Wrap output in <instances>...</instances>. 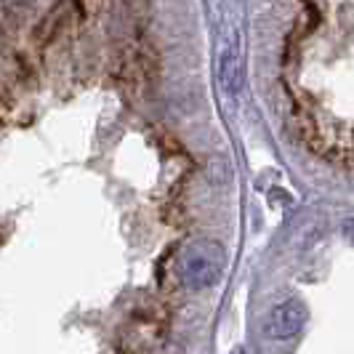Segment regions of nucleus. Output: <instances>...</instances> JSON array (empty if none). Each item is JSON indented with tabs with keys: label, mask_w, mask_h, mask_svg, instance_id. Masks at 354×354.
Returning <instances> with one entry per match:
<instances>
[{
	"label": "nucleus",
	"mask_w": 354,
	"mask_h": 354,
	"mask_svg": "<svg viewBox=\"0 0 354 354\" xmlns=\"http://www.w3.org/2000/svg\"><path fill=\"white\" fill-rule=\"evenodd\" d=\"M341 232H344L346 243H352L354 245V218H346V221H344V227H341Z\"/></svg>",
	"instance_id": "obj_4"
},
{
	"label": "nucleus",
	"mask_w": 354,
	"mask_h": 354,
	"mask_svg": "<svg viewBox=\"0 0 354 354\" xmlns=\"http://www.w3.org/2000/svg\"><path fill=\"white\" fill-rule=\"evenodd\" d=\"M306 306L299 299H285L277 306H272L269 317H266V336L274 341H285L301 333V328L306 325Z\"/></svg>",
	"instance_id": "obj_2"
},
{
	"label": "nucleus",
	"mask_w": 354,
	"mask_h": 354,
	"mask_svg": "<svg viewBox=\"0 0 354 354\" xmlns=\"http://www.w3.org/2000/svg\"><path fill=\"white\" fill-rule=\"evenodd\" d=\"M230 354H248V352H245V349H243V346H234V349H232Z\"/></svg>",
	"instance_id": "obj_5"
},
{
	"label": "nucleus",
	"mask_w": 354,
	"mask_h": 354,
	"mask_svg": "<svg viewBox=\"0 0 354 354\" xmlns=\"http://www.w3.org/2000/svg\"><path fill=\"white\" fill-rule=\"evenodd\" d=\"M227 266V250L221 248V243L216 240H192L187 243L178 253V277L181 283L192 290L211 288L221 280Z\"/></svg>",
	"instance_id": "obj_1"
},
{
	"label": "nucleus",
	"mask_w": 354,
	"mask_h": 354,
	"mask_svg": "<svg viewBox=\"0 0 354 354\" xmlns=\"http://www.w3.org/2000/svg\"><path fill=\"white\" fill-rule=\"evenodd\" d=\"M218 77H221V86L230 96L240 93L243 86V64H240V46L237 40H232L227 46V51L221 53V67H218Z\"/></svg>",
	"instance_id": "obj_3"
}]
</instances>
